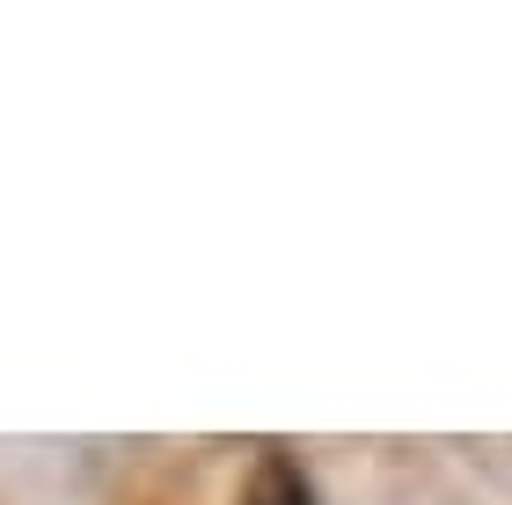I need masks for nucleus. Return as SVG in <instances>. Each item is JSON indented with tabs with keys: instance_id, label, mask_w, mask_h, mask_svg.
<instances>
[{
	"instance_id": "f257e3e1",
	"label": "nucleus",
	"mask_w": 512,
	"mask_h": 505,
	"mask_svg": "<svg viewBox=\"0 0 512 505\" xmlns=\"http://www.w3.org/2000/svg\"><path fill=\"white\" fill-rule=\"evenodd\" d=\"M242 505H322V498H315L308 469H300L286 447H264V454H256V469H249Z\"/></svg>"
}]
</instances>
